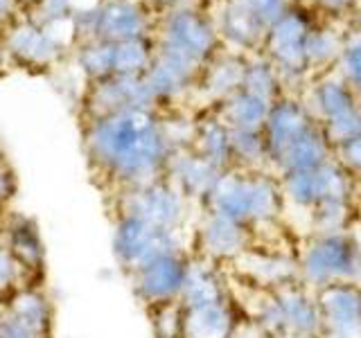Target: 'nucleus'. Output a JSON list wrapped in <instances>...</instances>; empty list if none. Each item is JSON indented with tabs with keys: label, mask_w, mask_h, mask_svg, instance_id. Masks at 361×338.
I'll list each match as a JSON object with an SVG mask.
<instances>
[{
	"label": "nucleus",
	"mask_w": 361,
	"mask_h": 338,
	"mask_svg": "<svg viewBox=\"0 0 361 338\" xmlns=\"http://www.w3.org/2000/svg\"><path fill=\"white\" fill-rule=\"evenodd\" d=\"M84 151L90 167L120 192L165 178L174 146L156 108H131L90 118Z\"/></svg>",
	"instance_id": "nucleus-1"
},
{
	"label": "nucleus",
	"mask_w": 361,
	"mask_h": 338,
	"mask_svg": "<svg viewBox=\"0 0 361 338\" xmlns=\"http://www.w3.org/2000/svg\"><path fill=\"white\" fill-rule=\"evenodd\" d=\"M206 212L221 214L240 221L257 234L259 228H269L285 214L280 178L264 169H226L212 187L208 199L201 203Z\"/></svg>",
	"instance_id": "nucleus-2"
},
{
	"label": "nucleus",
	"mask_w": 361,
	"mask_h": 338,
	"mask_svg": "<svg viewBox=\"0 0 361 338\" xmlns=\"http://www.w3.org/2000/svg\"><path fill=\"white\" fill-rule=\"evenodd\" d=\"M298 282L312 291L330 284H361V237L353 230L314 232L300 244Z\"/></svg>",
	"instance_id": "nucleus-3"
},
{
	"label": "nucleus",
	"mask_w": 361,
	"mask_h": 338,
	"mask_svg": "<svg viewBox=\"0 0 361 338\" xmlns=\"http://www.w3.org/2000/svg\"><path fill=\"white\" fill-rule=\"evenodd\" d=\"M111 248L118 266L129 275L131 270L149 262V259L169 251H180V248L188 246L183 239V232L161 230L152 223L133 217V214L116 212V217H113Z\"/></svg>",
	"instance_id": "nucleus-4"
},
{
	"label": "nucleus",
	"mask_w": 361,
	"mask_h": 338,
	"mask_svg": "<svg viewBox=\"0 0 361 338\" xmlns=\"http://www.w3.org/2000/svg\"><path fill=\"white\" fill-rule=\"evenodd\" d=\"M116 212H127L161 230L183 232L190 217V201L169 178L116 192Z\"/></svg>",
	"instance_id": "nucleus-5"
},
{
	"label": "nucleus",
	"mask_w": 361,
	"mask_h": 338,
	"mask_svg": "<svg viewBox=\"0 0 361 338\" xmlns=\"http://www.w3.org/2000/svg\"><path fill=\"white\" fill-rule=\"evenodd\" d=\"M190 257H192L190 248H180V251H169L158 255L135 270H131L129 282L133 296L147 309L167 302H178L185 287Z\"/></svg>",
	"instance_id": "nucleus-6"
},
{
	"label": "nucleus",
	"mask_w": 361,
	"mask_h": 338,
	"mask_svg": "<svg viewBox=\"0 0 361 338\" xmlns=\"http://www.w3.org/2000/svg\"><path fill=\"white\" fill-rule=\"evenodd\" d=\"M54 307L41 284H27L0 302V338H52Z\"/></svg>",
	"instance_id": "nucleus-7"
},
{
	"label": "nucleus",
	"mask_w": 361,
	"mask_h": 338,
	"mask_svg": "<svg viewBox=\"0 0 361 338\" xmlns=\"http://www.w3.org/2000/svg\"><path fill=\"white\" fill-rule=\"evenodd\" d=\"M255 244V234L248 225L233 221L214 212H201V219L192 232V255L206 257L214 264L235 262Z\"/></svg>",
	"instance_id": "nucleus-8"
},
{
	"label": "nucleus",
	"mask_w": 361,
	"mask_h": 338,
	"mask_svg": "<svg viewBox=\"0 0 361 338\" xmlns=\"http://www.w3.org/2000/svg\"><path fill=\"white\" fill-rule=\"evenodd\" d=\"M212 48H214V32L210 27V23L203 16H199L197 11L183 9L169 16L163 34L161 52L199 70L210 59Z\"/></svg>",
	"instance_id": "nucleus-9"
},
{
	"label": "nucleus",
	"mask_w": 361,
	"mask_h": 338,
	"mask_svg": "<svg viewBox=\"0 0 361 338\" xmlns=\"http://www.w3.org/2000/svg\"><path fill=\"white\" fill-rule=\"evenodd\" d=\"M131 108H156V97L147 86L145 75H113L102 82H90L86 95L88 120Z\"/></svg>",
	"instance_id": "nucleus-10"
},
{
	"label": "nucleus",
	"mask_w": 361,
	"mask_h": 338,
	"mask_svg": "<svg viewBox=\"0 0 361 338\" xmlns=\"http://www.w3.org/2000/svg\"><path fill=\"white\" fill-rule=\"evenodd\" d=\"M316 293L321 338H361V284L341 282Z\"/></svg>",
	"instance_id": "nucleus-11"
},
{
	"label": "nucleus",
	"mask_w": 361,
	"mask_h": 338,
	"mask_svg": "<svg viewBox=\"0 0 361 338\" xmlns=\"http://www.w3.org/2000/svg\"><path fill=\"white\" fill-rule=\"evenodd\" d=\"M0 239L9 255L25 268L32 282L41 284L45 270V242L37 219H32L25 212H3L0 214Z\"/></svg>",
	"instance_id": "nucleus-12"
},
{
	"label": "nucleus",
	"mask_w": 361,
	"mask_h": 338,
	"mask_svg": "<svg viewBox=\"0 0 361 338\" xmlns=\"http://www.w3.org/2000/svg\"><path fill=\"white\" fill-rule=\"evenodd\" d=\"M240 275L255 289L274 291L291 282H298L296 255L276 251L271 246H257V242L233 262Z\"/></svg>",
	"instance_id": "nucleus-13"
},
{
	"label": "nucleus",
	"mask_w": 361,
	"mask_h": 338,
	"mask_svg": "<svg viewBox=\"0 0 361 338\" xmlns=\"http://www.w3.org/2000/svg\"><path fill=\"white\" fill-rule=\"evenodd\" d=\"M221 174V169L203 161L199 154H195L192 149H180L174 151L172 161H169L165 178L172 180L190 203H199L201 206L208 199L212 187L217 185Z\"/></svg>",
	"instance_id": "nucleus-14"
},
{
	"label": "nucleus",
	"mask_w": 361,
	"mask_h": 338,
	"mask_svg": "<svg viewBox=\"0 0 361 338\" xmlns=\"http://www.w3.org/2000/svg\"><path fill=\"white\" fill-rule=\"evenodd\" d=\"M242 320L235 298L183 307V332L180 338H235Z\"/></svg>",
	"instance_id": "nucleus-15"
},
{
	"label": "nucleus",
	"mask_w": 361,
	"mask_h": 338,
	"mask_svg": "<svg viewBox=\"0 0 361 338\" xmlns=\"http://www.w3.org/2000/svg\"><path fill=\"white\" fill-rule=\"evenodd\" d=\"M231 298H233V291L228 284V275L224 273L221 264H214L206 257L192 255L185 287L178 302L183 304V307H197V304H210V302H221Z\"/></svg>",
	"instance_id": "nucleus-16"
},
{
	"label": "nucleus",
	"mask_w": 361,
	"mask_h": 338,
	"mask_svg": "<svg viewBox=\"0 0 361 338\" xmlns=\"http://www.w3.org/2000/svg\"><path fill=\"white\" fill-rule=\"evenodd\" d=\"M147 30V16L133 0H109L95 11L93 41H129L142 39Z\"/></svg>",
	"instance_id": "nucleus-17"
},
{
	"label": "nucleus",
	"mask_w": 361,
	"mask_h": 338,
	"mask_svg": "<svg viewBox=\"0 0 361 338\" xmlns=\"http://www.w3.org/2000/svg\"><path fill=\"white\" fill-rule=\"evenodd\" d=\"M63 45V39L56 37L52 25H37V23L20 25L9 37V52L18 61L32 65H45L54 61L61 54Z\"/></svg>",
	"instance_id": "nucleus-18"
},
{
	"label": "nucleus",
	"mask_w": 361,
	"mask_h": 338,
	"mask_svg": "<svg viewBox=\"0 0 361 338\" xmlns=\"http://www.w3.org/2000/svg\"><path fill=\"white\" fill-rule=\"evenodd\" d=\"M307 25L298 16H285L278 20V27L274 32V56L285 73H300L302 65L307 63Z\"/></svg>",
	"instance_id": "nucleus-19"
},
{
	"label": "nucleus",
	"mask_w": 361,
	"mask_h": 338,
	"mask_svg": "<svg viewBox=\"0 0 361 338\" xmlns=\"http://www.w3.org/2000/svg\"><path fill=\"white\" fill-rule=\"evenodd\" d=\"M269 108L271 104L267 99L257 97L253 93H246L242 88L228 99L221 101L217 118L231 131H262L264 122L269 118Z\"/></svg>",
	"instance_id": "nucleus-20"
},
{
	"label": "nucleus",
	"mask_w": 361,
	"mask_h": 338,
	"mask_svg": "<svg viewBox=\"0 0 361 338\" xmlns=\"http://www.w3.org/2000/svg\"><path fill=\"white\" fill-rule=\"evenodd\" d=\"M192 151L199 154L203 161H208L221 172L233 169V149H231V129L214 115L197 122Z\"/></svg>",
	"instance_id": "nucleus-21"
},
{
	"label": "nucleus",
	"mask_w": 361,
	"mask_h": 338,
	"mask_svg": "<svg viewBox=\"0 0 361 338\" xmlns=\"http://www.w3.org/2000/svg\"><path fill=\"white\" fill-rule=\"evenodd\" d=\"M357 106H361L357 101V93L343 79H327V82H321L312 90V99L307 108L316 122L325 124L334 118L345 115L350 111H355Z\"/></svg>",
	"instance_id": "nucleus-22"
},
{
	"label": "nucleus",
	"mask_w": 361,
	"mask_h": 338,
	"mask_svg": "<svg viewBox=\"0 0 361 338\" xmlns=\"http://www.w3.org/2000/svg\"><path fill=\"white\" fill-rule=\"evenodd\" d=\"M355 201H323L312 212H307L310 228L314 232H338L353 230L355 225Z\"/></svg>",
	"instance_id": "nucleus-23"
},
{
	"label": "nucleus",
	"mask_w": 361,
	"mask_h": 338,
	"mask_svg": "<svg viewBox=\"0 0 361 338\" xmlns=\"http://www.w3.org/2000/svg\"><path fill=\"white\" fill-rule=\"evenodd\" d=\"M244 73L246 65L237 63V61H219L208 68L206 79H203V90L206 95L217 99L219 104L224 99H228L231 95H235L237 90H242L244 84Z\"/></svg>",
	"instance_id": "nucleus-24"
},
{
	"label": "nucleus",
	"mask_w": 361,
	"mask_h": 338,
	"mask_svg": "<svg viewBox=\"0 0 361 338\" xmlns=\"http://www.w3.org/2000/svg\"><path fill=\"white\" fill-rule=\"evenodd\" d=\"M154 61L152 45L145 37L142 39H129L118 41L116 52H113V65H116V75H131L140 77L149 70Z\"/></svg>",
	"instance_id": "nucleus-25"
},
{
	"label": "nucleus",
	"mask_w": 361,
	"mask_h": 338,
	"mask_svg": "<svg viewBox=\"0 0 361 338\" xmlns=\"http://www.w3.org/2000/svg\"><path fill=\"white\" fill-rule=\"evenodd\" d=\"M231 149L237 169H262L269 163L262 131H231Z\"/></svg>",
	"instance_id": "nucleus-26"
},
{
	"label": "nucleus",
	"mask_w": 361,
	"mask_h": 338,
	"mask_svg": "<svg viewBox=\"0 0 361 338\" xmlns=\"http://www.w3.org/2000/svg\"><path fill=\"white\" fill-rule=\"evenodd\" d=\"M113 52H116V43L113 41H88L82 50H79V65L86 73L90 82H102V79L116 75V65H113Z\"/></svg>",
	"instance_id": "nucleus-27"
},
{
	"label": "nucleus",
	"mask_w": 361,
	"mask_h": 338,
	"mask_svg": "<svg viewBox=\"0 0 361 338\" xmlns=\"http://www.w3.org/2000/svg\"><path fill=\"white\" fill-rule=\"evenodd\" d=\"M27 284H37V282H32L25 268L9 255V251L3 246V239H0V302H5L9 296H14L18 289Z\"/></svg>",
	"instance_id": "nucleus-28"
},
{
	"label": "nucleus",
	"mask_w": 361,
	"mask_h": 338,
	"mask_svg": "<svg viewBox=\"0 0 361 338\" xmlns=\"http://www.w3.org/2000/svg\"><path fill=\"white\" fill-rule=\"evenodd\" d=\"M152 330L156 338H180L183 332V304L167 302L149 309Z\"/></svg>",
	"instance_id": "nucleus-29"
},
{
	"label": "nucleus",
	"mask_w": 361,
	"mask_h": 338,
	"mask_svg": "<svg viewBox=\"0 0 361 338\" xmlns=\"http://www.w3.org/2000/svg\"><path fill=\"white\" fill-rule=\"evenodd\" d=\"M242 88L246 90V93H253L257 97L267 99L269 104H274V101L278 99V79H276V73L271 70L269 65H262V63L246 65Z\"/></svg>",
	"instance_id": "nucleus-30"
},
{
	"label": "nucleus",
	"mask_w": 361,
	"mask_h": 338,
	"mask_svg": "<svg viewBox=\"0 0 361 338\" xmlns=\"http://www.w3.org/2000/svg\"><path fill=\"white\" fill-rule=\"evenodd\" d=\"M259 25H262V23H259L248 9H244L240 3L226 11L224 27H226V34H228L233 41H240V43L253 41L257 37Z\"/></svg>",
	"instance_id": "nucleus-31"
},
{
	"label": "nucleus",
	"mask_w": 361,
	"mask_h": 338,
	"mask_svg": "<svg viewBox=\"0 0 361 338\" xmlns=\"http://www.w3.org/2000/svg\"><path fill=\"white\" fill-rule=\"evenodd\" d=\"M343 82L361 95V41L353 43L343 52Z\"/></svg>",
	"instance_id": "nucleus-32"
},
{
	"label": "nucleus",
	"mask_w": 361,
	"mask_h": 338,
	"mask_svg": "<svg viewBox=\"0 0 361 338\" xmlns=\"http://www.w3.org/2000/svg\"><path fill=\"white\" fill-rule=\"evenodd\" d=\"M16 192H18V178L14 167L7 163L5 156H0V214L9 210L11 201L16 199Z\"/></svg>",
	"instance_id": "nucleus-33"
},
{
	"label": "nucleus",
	"mask_w": 361,
	"mask_h": 338,
	"mask_svg": "<svg viewBox=\"0 0 361 338\" xmlns=\"http://www.w3.org/2000/svg\"><path fill=\"white\" fill-rule=\"evenodd\" d=\"M334 158L353 176H361V135L334 149Z\"/></svg>",
	"instance_id": "nucleus-34"
},
{
	"label": "nucleus",
	"mask_w": 361,
	"mask_h": 338,
	"mask_svg": "<svg viewBox=\"0 0 361 338\" xmlns=\"http://www.w3.org/2000/svg\"><path fill=\"white\" fill-rule=\"evenodd\" d=\"M240 5L251 11L259 23H267L278 18L282 9V0H240Z\"/></svg>",
	"instance_id": "nucleus-35"
},
{
	"label": "nucleus",
	"mask_w": 361,
	"mask_h": 338,
	"mask_svg": "<svg viewBox=\"0 0 361 338\" xmlns=\"http://www.w3.org/2000/svg\"><path fill=\"white\" fill-rule=\"evenodd\" d=\"M18 0H0V20H7L16 11Z\"/></svg>",
	"instance_id": "nucleus-36"
},
{
	"label": "nucleus",
	"mask_w": 361,
	"mask_h": 338,
	"mask_svg": "<svg viewBox=\"0 0 361 338\" xmlns=\"http://www.w3.org/2000/svg\"><path fill=\"white\" fill-rule=\"evenodd\" d=\"M321 3L325 7H330V9H343V7L350 5V0H321Z\"/></svg>",
	"instance_id": "nucleus-37"
},
{
	"label": "nucleus",
	"mask_w": 361,
	"mask_h": 338,
	"mask_svg": "<svg viewBox=\"0 0 361 338\" xmlns=\"http://www.w3.org/2000/svg\"><path fill=\"white\" fill-rule=\"evenodd\" d=\"M235 338H242V336H240V332H237V336H235ZM257 338H267V336H264L262 332H259V334H257Z\"/></svg>",
	"instance_id": "nucleus-38"
},
{
	"label": "nucleus",
	"mask_w": 361,
	"mask_h": 338,
	"mask_svg": "<svg viewBox=\"0 0 361 338\" xmlns=\"http://www.w3.org/2000/svg\"><path fill=\"white\" fill-rule=\"evenodd\" d=\"M156 3H174V0H156Z\"/></svg>",
	"instance_id": "nucleus-39"
}]
</instances>
